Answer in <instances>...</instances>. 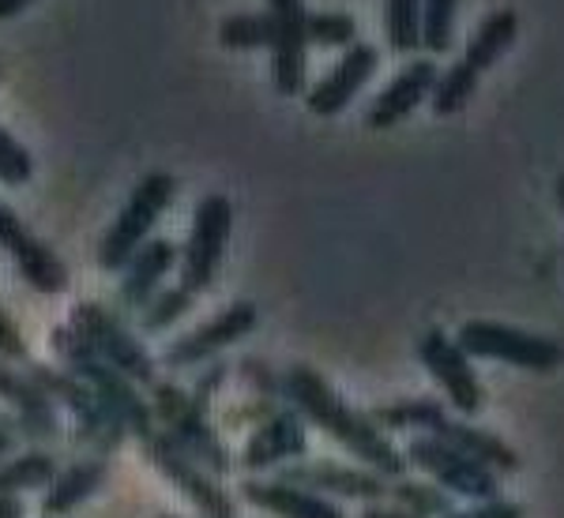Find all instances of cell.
<instances>
[{"label":"cell","instance_id":"6da1fadb","mask_svg":"<svg viewBox=\"0 0 564 518\" xmlns=\"http://www.w3.org/2000/svg\"><path fill=\"white\" fill-rule=\"evenodd\" d=\"M282 395L297 406V414L305 421H313L316 429L327 432L332 440H339L350 454H358L369 470H377L380 477H403L406 474V454L388 440L366 414L350 410L332 384L308 365H294L282 376Z\"/></svg>","mask_w":564,"mask_h":518},{"label":"cell","instance_id":"7a4b0ae2","mask_svg":"<svg viewBox=\"0 0 564 518\" xmlns=\"http://www.w3.org/2000/svg\"><path fill=\"white\" fill-rule=\"evenodd\" d=\"M53 350L61 353L65 368L76 372V376L98 395V403H102L106 410L124 425V432L148 436L154 429L151 403L140 395V390H135V379H129L121 368H113L109 361L98 357V353L84 342V334H79L76 327H72V323L57 327V331H53Z\"/></svg>","mask_w":564,"mask_h":518},{"label":"cell","instance_id":"3957f363","mask_svg":"<svg viewBox=\"0 0 564 518\" xmlns=\"http://www.w3.org/2000/svg\"><path fill=\"white\" fill-rule=\"evenodd\" d=\"M174 196H177V180L170 173L154 169L148 177H140V185L132 188L121 214L113 218V225H109L102 244H98V267L124 271V263L151 241V230L166 214V207L174 203Z\"/></svg>","mask_w":564,"mask_h":518},{"label":"cell","instance_id":"277c9868","mask_svg":"<svg viewBox=\"0 0 564 518\" xmlns=\"http://www.w3.org/2000/svg\"><path fill=\"white\" fill-rule=\"evenodd\" d=\"M151 414H154V421L162 425V432H166L188 459H196L207 474H226V470H230V451H226V443L218 440L212 421L204 417V406H199L188 390L154 379Z\"/></svg>","mask_w":564,"mask_h":518},{"label":"cell","instance_id":"5b68a950","mask_svg":"<svg viewBox=\"0 0 564 518\" xmlns=\"http://www.w3.org/2000/svg\"><path fill=\"white\" fill-rule=\"evenodd\" d=\"M456 342L470 357H489V361H500V365H516L527 372H553L564 365L561 342L520 331V327L494 323V320H467L459 327Z\"/></svg>","mask_w":564,"mask_h":518},{"label":"cell","instance_id":"8992f818","mask_svg":"<svg viewBox=\"0 0 564 518\" xmlns=\"http://www.w3.org/2000/svg\"><path fill=\"white\" fill-rule=\"evenodd\" d=\"M72 327L84 334V342L98 353L102 361H109L113 368H121L124 376L135 379V384H154L159 379V365H154L151 350H143V342L117 320L109 308L95 305V301H79L72 308Z\"/></svg>","mask_w":564,"mask_h":518},{"label":"cell","instance_id":"52a82bcc","mask_svg":"<svg viewBox=\"0 0 564 518\" xmlns=\"http://www.w3.org/2000/svg\"><path fill=\"white\" fill-rule=\"evenodd\" d=\"M230 230H234V203L226 196H204L196 203L193 214V230H188V244L181 252V286L193 289H207L223 267L226 244H230Z\"/></svg>","mask_w":564,"mask_h":518},{"label":"cell","instance_id":"ba28073f","mask_svg":"<svg viewBox=\"0 0 564 518\" xmlns=\"http://www.w3.org/2000/svg\"><path fill=\"white\" fill-rule=\"evenodd\" d=\"M26 376L39 384L45 395L53 398V403H65L72 417L79 421V429H84L87 443H95L98 451H117L124 440V425L117 421L113 414L106 410L102 403H98V395L90 390L84 379L76 376V372L68 368H53V365H26Z\"/></svg>","mask_w":564,"mask_h":518},{"label":"cell","instance_id":"9c48e42d","mask_svg":"<svg viewBox=\"0 0 564 518\" xmlns=\"http://www.w3.org/2000/svg\"><path fill=\"white\" fill-rule=\"evenodd\" d=\"M406 462H414L417 470H425L436 485H444L448 493L467 496V499H497L500 496V477L481 462L467 459L452 443L436 440L430 432H417V440L406 443Z\"/></svg>","mask_w":564,"mask_h":518},{"label":"cell","instance_id":"30bf717a","mask_svg":"<svg viewBox=\"0 0 564 518\" xmlns=\"http://www.w3.org/2000/svg\"><path fill=\"white\" fill-rule=\"evenodd\" d=\"M140 440H143L148 459L162 470V477L193 499V504L199 507V515H204V518H234V499L226 496L223 488L212 481V474H207L196 459H188V454L181 451L166 432L151 429L148 436H140Z\"/></svg>","mask_w":564,"mask_h":518},{"label":"cell","instance_id":"8fae6325","mask_svg":"<svg viewBox=\"0 0 564 518\" xmlns=\"http://www.w3.org/2000/svg\"><path fill=\"white\" fill-rule=\"evenodd\" d=\"M0 249L12 256V263L20 267V275L34 294H61L68 286V267L57 252L45 244L31 225L23 222L12 207L0 199Z\"/></svg>","mask_w":564,"mask_h":518},{"label":"cell","instance_id":"7c38bea8","mask_svg":"<svg viewBox=\"0 0 564 518\" xmlns=\"http://www.w3.org/2000/svg\"><path fill=\"white\" fill-rule=\"evenodd\" d=\"M417 361L430 368V376L441 384V390L448 395L452 410L459 414H478L481 403H486V390H481V379L475 365H470V353L463 350L456 339H448L444 331H425L422 342H417Z\"/></svg>","mask_w":564,"mask_h":518},{"label":"cell","instance_id":"4fadbf2b","mask_svg":"<svg viewBox=\"0 0 564 518\" xmlns=\"http://www.w3.org/2000/svg\"><path fill=\"white\" fill-rule=\"evenodd\" d=\"M268 15L275 26V38H271V53H275V65H271V79L282 98L302 95L305 87V68H308V38H305V0H268Z\"/></svg>","mask_w":564,"mask_h":518},{"label":"cell","instance_id":"5bb4252c","mask_svg":"<svg viewBox=\"0 0 564 518\" xmlns=\"http://www.w3.org/2000/svg\"><path fill=\"white\" fill-rule=\"evenodd\" d=\"M252 327H257V305L234 301L230 308H223L218 316L193 327L185 339H177L174 345H170L166 357H162V365L166 368H193V365H199V361L230 350L234 342H241Z\"/></svg>","mask_w":564,"mask_h":518},{"label":"cell","instance_id":"9a60e30c","mask_svg":"<svg viewBox=\"0 0 564 518\" xmlns=\"http://www.w3.org/2000/svg\"><path fill=\"white\" fill-rule=\"evenodd\" d=\"M380 65V53L377 45L369 42H354L347 53L339 57V65H335L327 76L316 84L313 90L305 95V106L313 109L316 117H339L343 109H347L354 98H358V90L369 84L372 71Z\"/></svg>","mask_w":564,"mask_h":518},{"label":"cell","instance_id":"2e32d148","mask_svg":"<svg viewBox=\"0 0 564 518\" xmlns=\"http://www.w3.org/2000/svg\"><path fill=\"white\" fill-rule=\"evenodd\" d=\"M436 76H441V71H436L433 60H411V65H406L377 98H372L366 124L377 132H384V129H391V124L406 121V117H411L414 109L433 95Z\"/></svg>","mask_w":564,"mask_h":518},{"label":"cell","instance_id":"e0dca14e","mask_svg":"<svg viewBox=\"0 0 564 518\" xmlns=\"http://www.w3.org/2000/svg\"><path fill=\"white\" fill-rule=\"evenodd\" d=\"M279 481L313 488L321 496H347V499H384L388 485L377 470L335 466V462H308V466L279 470Z\"/></svg>","mask_w":564,"mask_h":518},{"label":"cell","instance_id":"ac0fdd59","mask_svg":"<svg viewBox=\"0 0 564 518\" xmlns=\"http://www.w3.org/2000/svg\"><path fill=\"white\" fill-rule=\"evenodd\" d=\"M174 263H177L174 241L151 238L129 263H124V271H121V308L140 312V308L162 289V278L174 271Z\"/></svg>","mask_w":564,"mask_h":518},{"label":"cell","instance_id":"d6986e66","mask_svg":"<svg viewBox=\"0 0 564 518\" xmlns=\"http://www.w3.org/2000/svg\"><path fill=\"white\" fill-rule=\"evenodd\" d=\"M0 398L20 417V429L31 440H50L57 436V414H53V398L34 384L26 372H15L0 361Z\"/></svg>","mask_w":564,"mask_h":518},{"label":"cell","instance_id":"ffe728a7","mask_svg":"<svg viewBox=\"0 0 564 518\" xmlns=\"http://www.w3.org/2000/svg\"><path fill=\"white\" fill-rule=\"evenodd\" d=\"M305 454V425L297 410H275L268 414V421L252 432L249 448H245V466L249 470H268L279 466L286 459Z\"/></svg>","mask_w":564,"mask_h":518},{"label":"cell","instance_id":"44dd1931","mask_svg":"<svg viewBox=\"0 0 564 518\" xmlns=\"http://www.w3.org/2000/svg\"><path fill=\"white\" fill-rule=\"evenodd\" d=\"M245 499L279 518H347L339 504H332V499L313 493V488L290 485V481H249Z\"/></svg>","mask_w":564,"mask_h":518},{"label":"cell","instance_id":"7402d4cb","mask_svg":"<svg viewBox=\"0 0 564 518\" xmlns=\"http://www.w3.org/2000/svg\"><path fill=\"white\" fill-rule=\"evenodd\" d=\"M436 440L452 443L456 451H463L467 459L481 462V466H489L494 474H516L520 470V454L508 448L500 436L486 432V429H475V425H463V421H452V417H444L441 425L430 432Z\"/></svg>","mask_w":564,"mask_h":518},{"label":"cell","instance_id":"603a6c76","mask_svg":"<svg viewBox=\"0 0 564 518\" xmlns=\"http://www.w3.org/2000/svg\"><path fill=\"white\" fill-rule=\"evenodd\" d=\"M102 481H106V462H98V459L76 462V466L61 470V474L50 481V493L42 499V518H65L68 511H76L84 499H90L102 488Z\"/></svg>","mask_w":564,"mask_h":518},{"label":"cell","instance_id":"cb8c5ba5","mask_svg":"<svg viewBox=\"0 0 564 518\" xmlns=\"http://www.w3.org/2000/svg\"><path fill=\"white\" fill-rule=\"evenodd\" d=\"M516 38H520V15H516L512 8H500V12L486 15V20L478 23V31L470 34V42H467L463 60L475 71H486L512 49Z\"/></svg>","mask_w":564,"mask_h":518},{"label":"cell","instance_id":"d4e9b609","mask_svg":"<svg viewBox=\"0 0 564 518\" xmlns=\"http://www.w3.org/2000/svg\"><path fill=\"white\" fill-rule=\"evenodd\" d=\"M448 417L436 398H414V403H395V406H380V410L369 414V421L384 425V429H411V432H433L436 425Z\"/></svg>","mask_w":564,"mask_h":518},{"label":"cell","instance_id":"484cf974","mask_svg":"<svg viewBox=\"0 0 564 518\" xmlns=\"http://www.w3.org/2000/svg\"><path fill=\"white\" fill-rule=\"evenodd\" d=\"M478 79H481V71L470 68L467 60H459V65H452L448 71H441V76H436L433 95H430V98H433V113H436V117L463 113L470 98H475Z\"/></svg>","mask_w":564,"mask_h":518},{"label":"cell","instance_id":"4316f807","mask_svg":"<svg viewBox=\"0 0 564 518\" xmlns=\"http://www.w3.org/2000/svg\"><path fill=\"white\" fill-rule=\"evenodd\" d=\"M53 477H57V462L45 451H31V454H23V459L0 462V496H15V493H26V488L50 485Z\"/></svg>","mask_w":564,"mask_h":518},{"label":"cell","instance_id":"83f0119b","mask_svg":"<svg viewBox=\"0 0 564 518\" xmlns=\"http://www.w3.org/2000/svg\"><path fill=\"white\" fill-rule=\"evenodd\" d=\"M384 34L395 53L422 49V0H384Z\"/></svg>","mask_w":564,"mask_h":518},{"label":"cell","instance_id":"f1b7e54d","mask_svg":"<svg viewBox=\"0 0 564 518\" xmlns=\"http://www.w3.org/2000/svg\"><path fill=\"white\" fill-rule=\"evenodd\" d=\"M275 38V26H271L268 12H238V15H226L223 26H218V42L226 49H263Z\"/></svg>","mask_w":564,"mask_h":518},{"label":"cell","instance_id":"f546056e","mask_svg":"<svg viewBox=\"0 0 564 518\" xmlns=\"http://www.w3.org/2000/svg\"><path fill=\"white\" fill-rule=\"evenodd\" d=\"M193 301H196V294H193V289H185V286L159 289V294H154L151 301L140 308V327L148 334L166 331V327H174L181 316H185L188 308H193Z\"/></svg>","mask_w":564,"mask_h":518},{"label":"cell","instance_id":"4dcf8cb0","mask_svg":"<svg viewBox=\"0 0 564 518\" xmlns=\"http://www.w3.org/2000/svg\"><path fill=\"white\" fill-rule=\"evenodd\" d=\"M459 20V0H422V45L430 53H448Z\"/></svg>","mask_w":564,"mask_h":518},{"label":"cell","instance_id":"1f68e13d","mask_svg":"<svg viewBox=\"0 0 564 518\" xmlns=\"http://www.w3.org/2000/svg\"><path fill=\"white\" fill-rule=\"evenodd\" d=\"M305 38L308 45H332V49H339V45H354L358 23H354V15L347 12H308Z\"/></svg>","mask_w":564,"mask_h":518},{"label":"cell","instance_id":"d6a6232c","mask_svg":"<svg viewBox=\"0 0 564 518\" xmlns=\"http://www.w3.org/2000/svg\"><path fill=\"white\" fill-rule=\"evenodd\" d=\"M31 177H34L31 151H26L23 143L15 140V135L8 132L4 124H0V185L23 188V185H31Z\"/></svg>","mask_w":564,"mask_h":518},{"label":"cell","instance_id":"836d02e7","mask_svg":"<svg viewBox=\"0 0 564 518\" xmlns=\"http://www.w3.org/2000/svg\"><path fill=\"white\" fill-rule=\"evenodd\" d=\"M399 504L406 507V511H414L417 518H430V515H448L452 511V499L441 493V488H430V485H417V481H403V485H395Z\"/></svg>","mask_w":564,"mask_h":518},{"label":"cell","instance_id":"e575fe53","mask_svg":"<svg viewBox=\"0 0 564 518\" xmlns=\"http://www.w3.org/2000/svg\"><path fill=\"white\" fill-rule=\"evenodd\" d=\"M441 518H523V507L520 504H508V499H486V504L470 507V511H448Z\"/></svg>","mask_w":564,"mask_h":518},{"label":"cell","instance_id":"d590c367","mask_svg":"<svg viewBox=\"0 0 564 518\" xmlns=\"http://www.w3.org/2000/svg\"><path fill=\"white\" fill-rule=\"evenodd\" d=\"M0 361H26V342L4 308H0Z\"/></svg>","mask_w":564,"mask_h":518},{"label":"cell","instance_id":"8d00e7d4","mask_svg":"<svg viewBox=\"0 0 564 518\" xmlns=\"http://www.w3.org/2000/svg\"><path fill=\"white\" fill-rule=\"evenodd\" d=\"M218 379H223V368H215V372H204V376H199V387L193 390V398L199 406L207 403V395H212V390H218Z\"/></svg>","mask_w":564,"mask_h":518},{"label":"cell","instance_id":"74e56055","mask_svg":"<svg viewBox=\"0 0 564 518\" xmlns=\"http://www.w3.org/2000/svg\"><path fill=\"white\" fill-rule=\"evenodd\" d=\"M34 0H0V20H15L23 8H31Z\"/></svg>","mask_w":564,"mask_h":518},{"label":"cell","instance_id":"f35d334b","mask_svg":"<svg viewBox=\"0 0 564 518\" xmlns=\"http://www.w3.org/2000/svg\"><path fill=\"white\" fill-rule=\"evenodd\" d=\"M0 518H23V504L15 496H0Z\"/></svg>","mask_w":564,"mask_h":518},{"label":"cell","instance_id":"ab89813d","mask_svg":"<svg viewBox=\"0 0 564 518\" xmlns=\"http://www.w3.org/2000/svg\"><path fill=\"white\" fill-rule=\"evenodd\" d=\"M361 518H417V515L406 511V507H403V511H391V507H369Z\"/></svg>","mask_w":564,"mask_h":518},{"label":"cell","instance_id":"60d3db41","mask_svg":"<svg viewBox=\"0 0 564 518\" xmlns=\"http://www.w3.org/2000/svg\"><path fill=\"white\" fill-rule=\"evenodd\" d=\"M8 448H12V432L0 429V459H4V454H8Z\"/></svg>","mask_w":564,"mask_h":518},{"label":"cell","instance_id":"b9f144b4","mask_svg":"<svg viewBox=\"0 0 564 518\" xmlns=\"http://www.w3.org/2000/svg\"><path fill=\"white\" fill-rule=\"evenodd\" d=\"M557 199H561V211H564V177L557 180Z\"/></svg>","mask_w":564,"mask_h":518},{"label":"cell","instance_id":"7bdbcfd3","mask_svg":"<svg viewBox=\"0 0 564 518\" xmlns=\"http://www.w3.org/2000/svg\"><path fill=\"white\" fill-rule=\"evenodd\" d=\"M0 429H4V432H12V421H8V417H0Z\"/></svg>","mask_w":564,"mask_h":518},{"label":"cell","instance_id":"ee69618b","mask_svg":"<svg viewBox=\"0 0 564 518\" xmlns=\"http://www.w3.org/2000/svg\"><path fill=\"white\" fill-rule=\"evenodd\" d=\"M0 76H4V68H0Z\"/></svg>","mask_w":564,"mask_h":518}]
</instances>
